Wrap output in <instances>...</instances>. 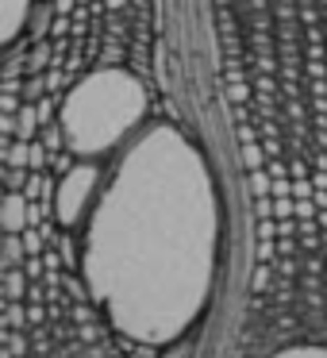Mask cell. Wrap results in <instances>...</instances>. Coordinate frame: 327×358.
<instances>
[{"label":"cell","instance_id":"obj_1","mask_svg":"<svg viewBox=\"0 0 327 358\" xmlns=\"http://www.w3.org/2000/svg\"><path fill=\"white\" fill-rule=\"evenodd\" d=\"M27 208H31V201H27L24 193H8V196H4V201H0V231L24 235L27 227H31V220H27Z\"/></svg>","mask_w":327,"mask_h":358},{"label":"cell","instance_id":"obj_2","mask_svg":"<svg viewBox=\"0 0 327 358\" xmlns=\"http://www.w3.org/2000/svg\"><path fill=\"white\" fill-rule=\"evenodd\" d=\"M43 131V120H39V112H35V104H20V112H16V139H24V143H35V135Z\"/></svg>","mask_w":327,"mask_h":358},{"label":"cell","instance_id":"obj_3","mask_svg":"<svg viewBox=\"0 0 327 358\" xmlns=\"http://www.w3.org/2000/svg\"><path fill=\"white\" fill-rule=\"evenodd\" d=\"M24 70H27V78H31V73H47L50 70V62H54V43H47V39H39L31 47V55L24 58Z\"/></svg>","mask_w":327,"mask_h":358},{"label":"cell","instance_id":"obj_4","mask_svg":"<svg viewBox=\"0 0 327 358\" xmlns=\"http://www.w3.org/2000/svg\"><path fill=\"white\" fill-rule=\"evenodd\" d=\"M242 162H247V170H262L266 150L258 147V143H242Z\"/></svg>","mask_w":327,"mask_h":358},{"label":"cell","instance_id":"obj_5","mask_svg":"<svg viewBox=\"0 0 327 358\" xmlns=\"http://www.w3.org/2000/svg\"><path fill=\"white\" fill-rule=\"evenodd\" d=\"M43 147H47L50 150V155H58V150H62V127H58V124H47V127H43Z\"/></svg>","mask_w":327,"mask_h":358},{"label":"cell","instance_id":"obj_6","mask_svg":"<svg viewBox=\"0 0 327 358\" xmlns=\"http://www.w3.org/2000/svg\"><path fill=\"white\" fill-rule=\"evenodd\" d=\"M20 104H24V96H20V93H8V89H0V112H12V116H16Z\"/></svg>","mask_w":327,"mask_h":358},{"label":"cell","instance_id":"obj_7","mask_svg":"<svg viewBox=\"0 0 327 358\" xmlns=\"http://www.w3.org/2000/svg\"><path fill=\"white\" fill-rule=\"evenodd\" d=\"M0 135H12L16 139V116L12 112H0Z\"/></svg>","mask_w":327,"mask_h":358},{"label":"cell","instance_id":"obj_8","mask_svg":"<svg viewBox=\"0 0 327 358\" xmlns=\"http://www.w3.org/2000/svg\"><path fill=\"white\" fill-rule=\"evenodd\" d=\"M50 8H54V16H73V8H78V0H54Z\"/></svg>","mask_w":327,"mask_h":358},{"label":"cell","instance_id":"obj_9","mask_svg":"<svg viewBox=\"0 0 327 358\" xmlns=\"http://www.w3.org/2000/svg\"><path fill=\"white\" fill-rule=\"evenodd\" d=\"M104 8H108L112 16H124V12L131 8V0H104Z\"/></svg>","mask_w":327,"mask_h":358},{"label":"cell","instance_id":"obj_10","mask_svg":"<svg viewBox=\"0 0 327 358\" xmlns=\"http://www.w3.org/2000/svg\"><path fill=\"white\" fill-rule=\"evenodd\" d=\"M124 58H127V47H124V50H119V47H108V50H104V62H124Z\"/></svg>","mask_w":327,"mask_h":358}]
</instances>
